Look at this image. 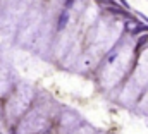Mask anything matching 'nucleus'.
Instances as JSON below:
<instances>
[{"instance_id":"1","label":"nucleus","mask_w":148,"mask_h":134,"mask_svg":"<svg viewBox=\"0 0 148 134\" xmlns=\"http://www.w3.org/2000/svg\"><path fill=\"white\" fill-rule=\"evenodd\" d=\"M73 2H74V0H66V7H71V5H73Z\"/></svg>"}]
</instances>
